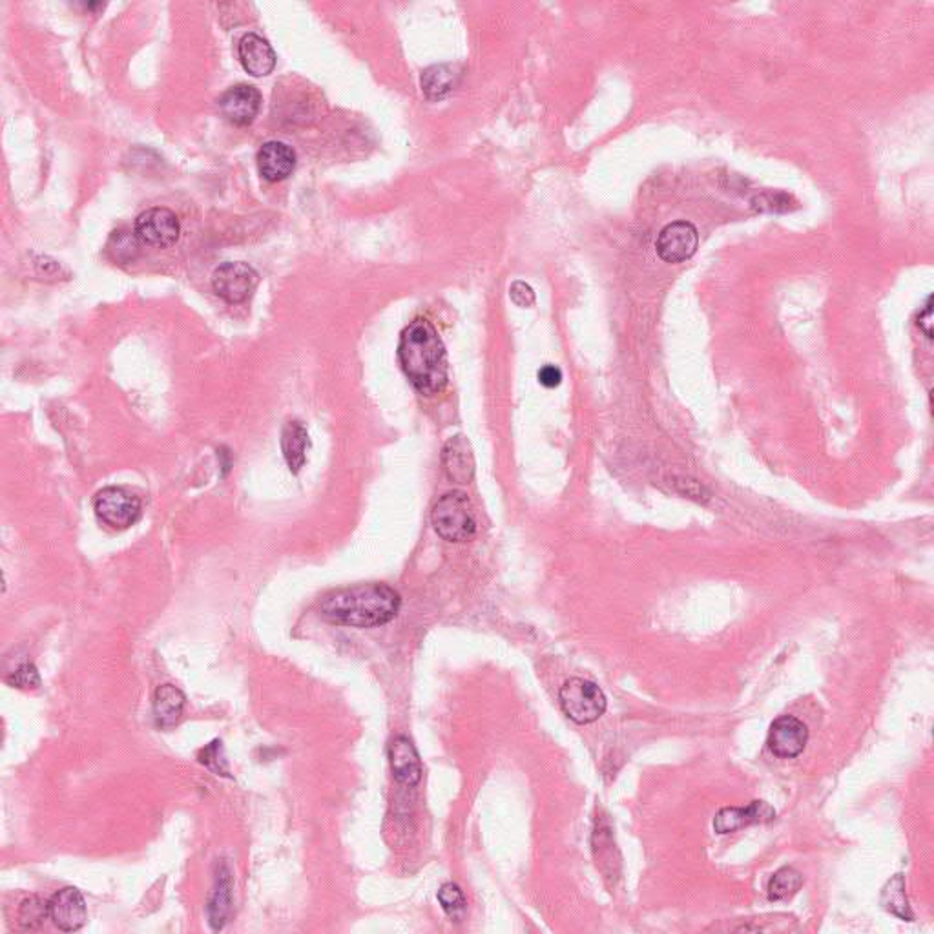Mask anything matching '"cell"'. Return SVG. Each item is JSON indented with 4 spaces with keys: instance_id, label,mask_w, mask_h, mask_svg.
Here are the masks:
<instances>
[{
    "instance_id": "cell-28",
    "label": "cell",
    "mask_w": 934,
    "mask_h": 934,
    "mask_svg": "<svg viewBox=\"0 0 934 934\" xmlns=\"http://www.w3.org/2000/svg\"><path fill=\"white\" fill-rule=\"evenodd\" d=\"M509 298L517 307H531L535 303V292L526 281H515L509 289Z\"/></svg>"
},
{
    "instance_id": "cell-10",
    "label": "cell",
    "mask_w": 934,
    "mask_h": 934,
    "mask_svg": "<svg viewBox=\"0 0 934 934\" xmlns=\"http://www.w3.org/2000/svg\"><path fill=\"white\" fill-rule=\"evenodd\" d=\"M48 918L63 933L83 929L88 920V909L81 891L75 887H64L53 894L48 902Z\"/></svg>"
},
{
    "instance_id": "cell-22",
    "label": "cell",
    "mask_w": 934,
    "mask_h": 934,
    "mask_svg": "<svg viewBox=\"0 0 934 934\" xmlns=\"http://www.w3.org/2000/svg\"><path fill=\"white\" fill-rule=\"evenodd\" d=\"M882 903L889 913L896 914L898 918L909 920V922L913 920V913L905 896V882H903L902 874H896L893 880L883 887Z\"/></svg>"
},
{
    "instance_id": "cell-3",
    "label": "cell",
    "mask_w": 934,
    "mask_h": 934,
    "mask_svg": "<svg viewBox=\"0 0 934 934\" xmlns=\"http://www.w3.org/2000/svg\"><path fill=\"white\" fill-rule=\"evenodd\" d=\"M436 533L447 542H467L477 535V517L462 491H451L438 500L431 511Z\"/></svg>"
},
{
    "instance_id": "cell-11",
    "label": "cell",
    "mask_w": 934,
    "mask_h": 934,
    "mask_svg": "<svg viewBox=\"0 0 934 934\" xmlns=\"http://www.w3.org/2000/svg\"><path fill=\"white\" fill-rule=\"evenodd\" d=\"M219 108L232 125H250L260 112V90L250 84H236L219 99Z\"/></svg>"
},
{
    "instance_id": "cell-31",
    "label": "cell",
    "mask_w": 934,
    "mask_h": 934,
    "mask_svg": "<svg viewBox=\"0 0 934 934\" xmlns=\"http://www.w3.org/2000/svg\"><path fill=\"white\" fill-rule=\"evenodd\" d=\"M675 486L681 489L685 495L692 497V499L701 500L703 497H706V491L701 484H697L696 480H690V478H681L679 482H675Z\"/></svg>"
},
{
    "instance_id": "cell-12",
    "label": "cell",
    "mask_w": 934,
    "mask_h": 934,
    "mask_svg": "<svg viewBox=\"0 0 934 934\" xmlns=\"http://www.w3.org/2000/svg\"><path fill=\"white\" fill-rule=\"evenodd\" d=\"M776 820V810L765 801H752L747 807H725L719 810L714 818V831L717 834H730V832L745 829L758 823H770Z\"/></svg>"
},
{
    "instance_id": "cell-20",
    "label": "cell",
    "mask_w": 934,
    "mask_h": 934,
    "mask_svg": "<svg viewBox=\"0 0 934 934\" xmlns=\"http://www.w3.org/2000/svg\"><path fill=\"white\" fill-rule=\"evenodd\" d=\"M458 79H460V72L457 66L435 64L422 73V90L433 101L442 99L457 86Z\"/></svg>"
},
{
    "instance_id": "cell-18",
    "label": "cell",
    "mask_w": 934,
    "mask_h": 934,
    "mask_svg": "<svg viewBox=\"0 0 934 934\" xmlns=\"http://www.w3.org/2000/svg\"><path fill=\"white\" fill-rule=\"evenodd\" d=\"M307 449H309V433L305 426L298 420L285 424L283 433H281V451L292 473H300L301 467L305 466Z\"/></svg>"
},
{
    "instance_id": "cell-5",
    "label": "cell",
    "mask_w": 934,
    "mask_h": 934,
    "mask_svg": "<svg viewBox=\"0 0 934 934\" xmlns=\"http://www.w3.org/2000/svg\"><path fill=\"white\" fill-rule=\"evenodd\" d=\"M95 515L114 530H128L141 517V500L125 488H104L94 500Z\"/></svg>"
},
{
    "instance_id": "cell-14",
    "label": "cell",
    "mask_w": 934,
    "mask_h": 934,
    "mask_svg": "<svg viewBox=\"0 0 934 934\" xmlns=\"http://www.w3.org/2000/svg\"><path fill=\"white\" fill-rule=\"evenodd\" d=\"M442 464L447 477L458 484H469L475 477V457L464 435L453 436L442 449Z\"/></svg>"
},
{
    "instance_id": "cell-16",
    "label": "cell",
    "mask_w": 934,
    "mask_h": 934,
    "mask_svg": "<svg viewBox=\"0 0 934 934\" xmlns=\"http://www.w3.org/2000/svg\"><path fill=\"white\" fill-rule=\"evenodd\" d=\"M296 167V154L281 141H269L258 152V168L267 181H283Z\"/></svg>"
},
{
    "instance_id": "cell-6",
    "label": "cell",
    "mask_w": 934,
    "mask_h": 934,
    "mask_svg": "<svg viewBox=\"0 0 934 934\" xmlns=\"http://www.w3.org/2000/svg\"><path fill=\"white\" fill-rule=\"evenodd\" d=\"M134 234L141 243L156 249H168L181 234V225L176 214L168 208H148L135 219Z\"/></svg>"
},
{
    "instance_id": "cell-15",
    "label": "cell",
    "mask_w": 934,
    "mask_h": 934,
    "mask_svg": "<svg viewBox=\"0 0 934 934\" xmlns=\"http://www.w3.org/2000/svg\"><path fill=\"white\" fill-rule=\"evenodd\" d=\"M238 55L243 68L254 77H265L276 66V53L258 33H247L241 37Z\"/></svg>"
},
{
    "instance_id": "cell-13",
    "label": "cell",
    "mask_w": 934,
    "mask_h": 934,
    "mask_svg": "<svg viewBox=\"0 0 934 934\" xmlns=\"http://www.w3.org/2000/svg\"><path fill=\"white\" fill-rule=\"evenodd\" d=\"M389 763L391 772L398 783L405 787H416L422 779L424 768L420 754L409 737L398 736L389 745Z\"/></svg>"
},
{
    "instance_id": "cell-26",
    "label": "cell",
    "mask_w": 934,
    "mask_h": 934,
    "mask_svg": "<svg viewBox=\"0 0 934 934\" xmlns=\"http://www.w3.org/2000/svg\"><path fill=\"white\" fill-rule=\"evenodd\" d=\"M199 763L205 765L208 770H212L216 776L230 778L227 759H225V752H223V743L219 739L212 741L208 747L199 752Z\"/></svg>"
},
{
    "instance_id": "cell-8",
    "label": "cell",
    "mask_w": 934,
    "mask_h": 934,
    "mask_svg": "<svg viewBox=\"0 0 934 934\" xmlns=\"http://www.w3.org/2000/svg\"><path fill=\"white\" fill-rule=\"evenodd\" d=\"M697 245L699 232L696 225L690 221H674L659 232L655 249L659 258L666 263H681L696 254Z\"/></svg>"
},
{
    "instance_id": "cell-2",
    "label": "cell",
    "mask_w": 934,
    "mask_h": 934,
    "mask_svg": "<svg viewBox=\"0 0 934 934\" xmlns=\"http://www.w3.org/2000/svg\"><path fill=\"white\" fill-rule=\"evenodd\" d=\"M398 360L416 391L431 396L447 385V354L433 323L415 320L400 336Z\"/></svg>"
},
{
    "instance_id": "cell-27",
    "label": "cell",
    "mask_w": 934,
    "mask_h": 934,
    "mask_svg": "<svg viewBox=\"0 0 934 934\" xmlns=\"http://www.w3.org/2000/svg\"><path fill=\"white\" fill-rule=\"evenodd\" d=\"M6 683L19 690H35L41 686V675L32 663L19 666L13 674L6 677Z\"/></svg>"
},
{
    "instance_id": "cell-25",
    "label": "cell",
    "mask_w": 934,
    "mask_h": 934,
    "mask_svg": "<svg viewBox=\"0 0 934 934\" xmlns=\"http://www.w3.org/2000/svg\"><path fill=\"white\" fill-rule=\"evenodd\" d=\"M436 896H438V902L442 905V909H444L451 918H458L460 914L466 911V896H464V893L460 891V887L455 885V883H444Z\"/></svg>"
},
{
    "instance_id": "cell-4",
    "label": "cell",
    "mask_w": 934,
    "mask_h": 934,
    "mask_svg": "<svg viewBox=\"0 0 934 934\" xmlns=\"http://www.w3.org/2000/svg\"><path fill=\"white\" fill-rule=\"evenodd\" d=\"M564 716L577 725H590L606 712V696L599 686L581 677L568 679L559 692Z\"/></svg>"
},
{
    "instance_id": "cell-17",
    "label": "cell",
    "mask_w": 934,
    "mask_h": 934,
    "mask_svg": "<svg viewBox=\"0 0 934 934\" xmlns=\"http://www.w3.org/2000/svg\"><path fill=\"white\" fill-rule=\"evenodd\" d=\"M187 705V697L174 685L159 686L154 694V717L157 727H176Z\"/></svg>"
},
{
    "instance_id": "cell-21",
    "label": "cell",
    "mask_w": 934,
    "mask_h": 934,
    "mask_svg": "<svg viewBox=\"0 0 934 934\" xmlns=\"http://www.w3.org/2000/svg\"><path fill=\"white\" fill-rule=\"evenodd\" d=\"M801 885H803L801 872L796 871L794 867H783L778 872H774V876L768 882V900L779 902V900L790 898L800 891Z\"/></svg>"
},
{
    "instance_id": "cell-9",
    "label": "cell",
    "mask_w": 934,
    "mask_h": 934,
    "mask_svg": "<svg viewBox=\"0 0 934 934\" xmlns=\"http://www.w3.org/2000/svg\"><path fill=\"white\" fill-rule=\"evenodd\" d=\"M809 743V728L798 717L781 716L768 728L767 745L781 759L798 758Z\"/></svg>"
},
{
    "instance_id": "cell-30",
    "label": "cell",
    "mask_w": 934,
    "mask_h": 934,
    "mask_svg": "<svg viewBox=\"0 0 934 934\" xmlns=\"http://www.w3.org/2000/svg\"><path fill=\"white\" fill-rule=\"evenodd\" d=\"M918 327H920V331H924L929 340L933 338V298L931 296L927 298L924 311L920 312V316H918Z\"/></svg>"
},
{
    "instance_id": "cell-29",
    "label": "cell",
    "mask_w": 934,
    "mask_h": 934,
    "mask_svg": "<svg viewBox=\"0 0 934 934\" xmlns=\"http://www.w3.org/2000/svg\"><path fill=\"white\" fill-rule=\"evenodd\" d=\"M539 382L548 389L559 387L562 382L561 369L555 367V365H544L539 371Z\"/></svg>"
},
{
    "instance_id": "cell-7",
    "label": "cell",
    "mask_w": 934,
    "mask_h": 934,
    "mask_svg": "<svg viewBox=\"0 0 934 934\" xmlns=\"http://www.w3.org/2000/svg\"><path fill=\"white\" fill-rule=\"evenodd\" d=\"M258 272L243 261H229L214 270L212 285L219 298L229 303H243L249 300L258 285Z\"/></svg>"
},
{
    "instance_id": "cell-23",
    "label": "cell",
    "mask_w": 934,
    "mask_h": 934,
    "mask_svg": "<svg viewBox=\"0 0 934 934\" xmlns=\"http://www.w3.org/2000/svg\"><path fill=\"white\" fill-rule=\"evenodd\" d=\"M48 916V903L42 902L37 896H30L19 905V925L24 931H35L41 927Z\"/></svg>"
},
{
    "instance_id": "cell-19",
    "label": "cell",
    "mask_w": 934,
    "mask_h": 934,
    "mask_svg": "<svg viewBox=\"0 0 934 934\" xmlns=\"http://www.w3.org/2000/svg\"><path fill=\"white\" fill-rule=\"evenodd\" d=\"M230 898H232V878H230L229 867L223 863L218 867V876H216V885L214 891L210 894L208 900V922L214 929H221L227 922V914L230 911Z\"/></svg>"
},
{
    "instance_id": "cell-1",
    "label": "cell",
    "mask_w": 934,
    "mask_h": 934,
    "mask_svg": "<svg viewBox=\"0 0 934 934\" xmlns=\"http://www.w3.org/2000/svg\"><path fill=\"white\" fill-rule=\"evenodd\" d=\"M402 599L391 586L380 582L358 584L329 593L320 602V615L327 623L351 628H376L391 623Z\"/></svg>"
},
{
    "instance_id": "cell-24",
    "label": "cell",
    "mask_w": 934,
    "mask_h": 934,
    "mask_svg": "<svg viewBox=\"0 0 934 934\" xmlns=\"http://www.w3.org/2000/svg\"><path fill=\"white\" fill-rule=\"evenodd\" d=\"M137 241L139 239L135 234H130L126 230H117L108 241V252L117 261L134 260L135 256H137V250H139Z\"/></svg>"
}]
</instances>
